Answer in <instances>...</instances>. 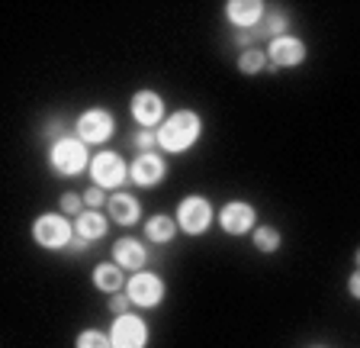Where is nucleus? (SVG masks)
Listing matches in <instances>:
<instances>
[{"mask_svg":"<svg viewBox=\"0 0 360 348\" xmlns=\"http://www.w3.org/2000/svg\"><path fill=\"white\" fill-rule=\"evenodd\" d=\"M225 16H229V23H232L235 30L248 32L264 23L267 10H264L261 0H229V4H225Z\"/></svg>","mask_w":360,"mask_h":348,"instance_id":"ddd939ff","label":"nucleus"},{"mask_svg":"<svg viewBox=\"0 0 360 348\" xmlns=\"http://www.w3.org/2000/svg\"><path fill=\"white\" fill-rule=\"evenodd\" d=\"M110 339H112V348H145L148 345V325H145L142 316L126 313V316L112 319Z\"/></svg>","mask_w":360,"mask_h":348,"instance_id":"6e6552de","label":"nucleus"},{"mask_svg":"<svg viewBox=\"0 0 360 348\" xmlns=\"http://www.w3.org/2000/svg\"><path fill=\"white\" fill-rule=\"evenodd\" d=\"M90 178L103 190L122 187V184L129 181V165L120 151H97L94 161H90Z\"/></svg>","mask_w":360,"mask_h":348,"instance_id":"20e7f679","label":"nucleus"},{"mask_svg":"<svg viewBox=\"0 0 360 348\" xmlns=\"http://www.w3.org/2000/svg\"><path fill=\"white\" fill-rule=\"evenodd\" d=\"M347 294H351L354 300H360V268L351 274V280H347Z\"/></svg>","mask_w":360,"mask_h":348,"instance_id":"bb28decb","label":"nucleus"},{"mask_svg":"<svg viewBox=\"0 0 360 348\" xmlns=\"http://www.w3.org/2000/svg\"><path fill=\"white\" fill-rule=\"evenodd\" d=\"M165 294H167L165 280L158 278V274H151V271H135L126 284V297L132 300V306H142V310H155V306H161Z\"/></svg>","mask_w":360,"mask_h":348,"instance_id":"39448f33","label":"nucleus"},{"mask_svg":"<svg viewBox=\"0 0 360 348\" xmlns=\"http://www.w3.org/2000/svg\"><path fill=\"white\" fill-rule=\"evenodd\" d=\"M61 213L65 216H81L84 213V194H75V190H68V194H61Z\"/></svg>","mask_w":360,"mask_h":348,"instance_id":"5701e85b","label":"nucleus"},{"mask_svg":"<svg viewBox=\"0 0 360 348\" xmlns=\"http://www.w3.org/2000/svg\"><path fill=\"white\" fill-rule=\"evenodd\" d=\"M267 58L274 68H300L306 61V42L296 36H280V39H270L267 46Z\"/></svg>","mask_w":360,"mask_h":348,"instance_id":"9d476101","label":"nucleus"},{"mask_svg":"<svg viewBox=\"0 0 360 348\" xmlns=\"http://www.w3.org/2000/svg\"><path fill=\"white\" fill-rule=\"evenodd\" d=\"M255 245H257V251H264V255L277 251V249H280V229H274V226H257V229H255Z\"/></svg>","mask_w":360,"mask_h":348,"instance_id":"aec40b11","label":"nucleus"},{"mask_svg":"<svg viewBox=\"0 0 360 348\" xmlns=\"http://www.w3.org/2000/svg\"><path fill=\"white\" fill-rule=\"evenodd\" d=\"M110 313H112V316H126V313H132V300H129V297H112V300H110Z\"/></svg>","mask_w":360,"mask_h":348,"instance_id":"a878e982","label":"nucleus"},{"mask_svg":"<svg viewBox=\"0 0 360 348\" xmlns=\"http://www.w3.org/2000/svg\"><path fill=\"white\" fill-rule=\"evenodd\" d=\"M122 284H126V271H122L116 261H103V265L94 268V287L100 290V294H120Z\"/></svg>","mask_w":360,"mask_h":348,"instance_id":"f3484780","label":"nucleus"},{"mask_svg":"<svg viewBox=\"0 0 360 348\" xmlns=\"http://www.w3.org/2000/svg\"><path fill=\"white\" fill-rule=\"evenodd\" d=\"M116 132V120H112L110 110L103 106H90L77 116V139L87 145H100V142H110V136Z\"/></svg>","mask_w":360,"mask_h":348,"instance_id":"0eeeda50","label":"nucleus"},{"mask_svg":"<svg viewBox=\"0 0 360 348\" xmlns=\"http://www.w3.org/2000/svg\"><path fill=\"white\" fill-rule=\"evenodd\" d=\"M129 110H132V120L139 123V129H161V123L167 120L165 100L155 91H139L129 104Z\"/></svg>","mask_w":360,"mask_h":348,"instance_id":"1a4fd4ad","label":"nucleus"},{"mask_svg":"<svg viewBox=\"0 0 360 348\" xmlns=\"http://www.w3.org/2000/svg\"><path fill=\"white\" fill-rule=\"evenodd\" d=\"M219 226H222V232L229 235H245L255 229V220L257 213L251 204H245V200H232V204H225L222 210H219Z\"/></svg>","mask_w":360,"mask_h":348,"instance_id":"9b49d317","label":"nucleus"},{"mask_svg":"<svg viewBox=\"0 0 360 348\" xmlns=\"http://www.w3.org/2000/svg\"><path fill=\"white\" fill-rule=\"evenodd\" d=\"M106 229H110V223H106V216L100 210H84L75 220V235L84 239V242H97V239H103Z\"/></svg>","mask_w":360,"mask_h":348,"instance_id":"dca6fc26","label":"nucleus"},{"mask_svg":"<svg viewBox=\"0 0 360 348\" xmlns=\"http://www.w3.org/2000/svg\"><path fill=\"white\" fill-rule=\"evenodd\" d=\"M129 178H132V184H139V187H155V184H161L167 178V165L158 151H142V155L129 165Z\"/></svg>","mask_w":360,"mask_h":348,"instance_id":"f8f14e48","label":"nucleus"},{"mask_svg":"<svg viewBox=\"0 0 360 348\" xmlns=\"http://www.w3.org/2000/svg\"><path fill=\"white\" fill-rule=\"evenodd\" d=\"M106 210H110V220H116L120 226H135L142 220V204L132 194H110Z\"/></svg>","mask_w":360,"mask_h":348,"instance_id":"2eb2a0df","label":"nucleus"},{"mask_svg":"<svg viewBox=\"0 0 360 348\" xmlns=\"http://www.w3.org/2000/svg\"><path fill=\"white\" fill-rule=\"evenodd\" d=\"M84 204H87L90 210L103 206V204H106V190H103V187H97V184H94V187H87V190H84Z\"/></svg>","mask_w":360,"mask_h":348,"instance_id":"393cba45","label":"nucleus"},{"mask_svg":"<svg viewBox=\"0 0 360 348\" xmlns=\"http://www.w3.org/2000/svg\"><path fill=\"white\" fill-rule=\"evenodd\" d=\"M75 345L77 348H112V339L106 333H100V329H84Z\"/></svg>","mask_w":360,"mask_h":348,"instance_id":"412c9836","label":"nucleus"},{"mask_svg":"<svg viewBox=\"0 0 360 348\" xmlns=\"http://www.w3.org/2000/svg\"><path fill=\"white\" fill-rule=\"evenodd\" d=\"M90 161L94 159L87 155V142H81L77 136H58L55 145L49 149V165L61 178H75V174L87 171Z\"/></svg>","mask_w":360,"mask_h":348,"instance_id":"f03ea898","label":"nucleus"},{"mask_svg":"<svg viewBox=\"0 0 360 348\" xmlns=\"http://www.w3.org/2000/svg\"><path fill=\"white\" fill-rule=\"evenodd\" d=\"M267 52L264 49H245V52L238 55V71L241 75H261L264 68H267Z\"/></svg>","mask_w":360,"mask_h":348,"instance_id":"6ab92c4d","label":"nucleus"},{"mask_svg":"<svg viewBox=\"0 0 360 348\" xmlns=\"http://www.w3.org/2000/svg\"><path fill=\"white\" fill-rule=\"evenodd\" d=\"M32 239L42 249H65L75 239V226L68 223L65 213H42L36 223H32Z\"/></svg>","mask_w":360,"mask_h":348,"instance_id":"7ed1b4c3","label":"nucleus"},{"mask_svg":"<svg viewBox=\"0 0 360 348\" xmlns=\"http://www.w3.org/2000/svg\"><path fill=\"white\" fill-rule=\"evenodd\" d=\"M135 145L142 151H151L155 145H161V139H158V129H139V136H135Z\"/></svg>","mask_w":360,"mask_h":348,"instance_id":"b1692460","label":"nucleus"},{"mask_svg":"<svg viewBox=\"0 0 360 348\" xmlns=\"http://www.w3.org/2000/svg\"><path fill=\"white\" fill-rule=\"evenodd\" d=\"M286 20L283 13H270V16H264V23H261V32L267 39H280V36H286Z\"/></svg>","mask_w":360,"mask_h":348,"instance_id":"4be33fe9","label":"nucleus"},{"mask_svg":"<svg viewBox=\"0 0 360 348\" xmlns=\"http://www.w3.org/2000/svg\"><path fill=\"white\" fill-rule=\"evenodd\" d=\"M354 261H357V268H360V249H357V255H354Z\"/></svg>","mask_w":360,"mask_h":348,"instance_id":"cd10ccee","label":"nucleus"},{"mask_svg":"<svg viewBox=\"0 0 360 348\" xmlns=\"http://www.w3.org/2000/svg\"><path fill=\"white\" fill-rule=\"evenodd\" d=\"M177 220H171V216H165V213H158V216H151L148 223H145V239L155 245H167L174 242V235H177Z\"/></svg>","mask_w":360,"mask_h":348,"instance_id":"a211bd4d","label":"nucleus"},{"mask_svg":"<svg viewBox=\"0 0 360 348\" xmlns=\"http://www.w3.org/2000/svg\"><path fill=\"white\" fill-rule=\"evenodd\" d=\"M177 226L184 229L187 235H202L206 229L212 226V220H216V213H212V204L206 197H187L177 204Z\"/></svg>","mask_w":360,"mask_h":348,"instance_id":"423d86ee","label":"nucleus"},{"mask_svg":"<svg viewBox=\"0 0 360 348\" xmlns=\"http://www.w3.org/2000/svg\"><path fill=\"white\" fill-rule=\"evenodd\" d=\"M112 261L122 268V271H142L145 261H148V251L139 239H120L112 245Z\"/></svg>","mask_w":360,"mask_h":348,"instance_id":"4468645a","label":"nucleus"},{"mask_svg":"<svg viewBox=\"0 0 360 348\" xmlns=\"http://www.w3.org/2000/svg\"><path fill=\"white\" fill-rule=\"evenodd\" d=\"M200 132H202L200 113H196V110H177V113L167 116V120L161 123V129H158V139H161L158 149L171 151V155H180V151L193 149Z\"/></svg>","mask_w":360,"mask_h":348,"instance_id":"f257e3e1","label":"nucleus"}]
</instances>
